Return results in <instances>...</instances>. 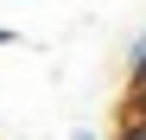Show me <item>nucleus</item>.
I'll use <instances>...</instances> for the list:
<instances>
[{
	"instance_id": "nucleus-1",
	"label": "nucleus",
	"mask_w": 146,
	"mask_h": 140,
	"mask_svg": "<svg viewBox=\"0 0 146 140\" xmlns=\"http://www.w3.org/2000/svg\"><path fill=\"white\" fill-rule=\"evenodd\" d=\"M114 140H146V121H127V127H121Z\"/></svg>"
},
{
	"instance_id": "nucleus-2",
	"label": "nucleus",
	"mask_w": 146,
	"mask_h": 140,
	"mask_svg": "<svg viewBox=\"0 0 146 140\" xmlns=\"http://www.w3.org/2000/svg\"><path fill=\"white\" fill-rule=\"evenodd\" d=\"M0 45H13V32H0Z\"/></svg>"
}]
</instances>
